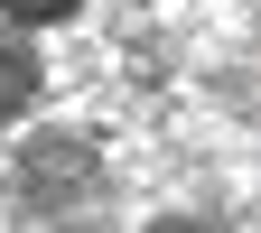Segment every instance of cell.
Listing matches in <instances>:
<instances>
[{
    "label": "cell",
    "mask_w": 261,
    "mask_h": 233,
    "mask_svg": "<svg viewBox=\"0 0 261 233\" xmlns=\"http://www.w3.org/2000/svg\"><path fill=\"white\" fill-rule=\"evenodd\" d=\"M10 10V28H56V19H75L84 0H0Z\"/></svg>",
    "instance_id": "3"
},
{
    "label": "cell",
    "mask_w": 261,
    "mask_h": 233,
    "mask_svg": "<svg viewBox=\"0 0 261 233\" xmlns=\"http://www.w3.org/2000/svg\"><path fill=\"white\" fill-rule=\"evenodd\" d=\"M93 196H103V149H93V131H28V140L10 149V205L28 224H65L84 215Z\"/></svg>",
    "instance_id": "1"
},
{
    "label": "cell",
    "mask_w": 261,
    "mask_h": 233,
    "mask_svg": "<svg viewBox=\"0 0 261 233\" xmlns=\"http://www.w3.org/2000/svg\"><path fill=\"white\" fill-rule=\"evenodd\" d=\"M38 103V47H28V28H0V121H19Z\"/></svg>",
    "instance_id": "2"
}]
</instances>
